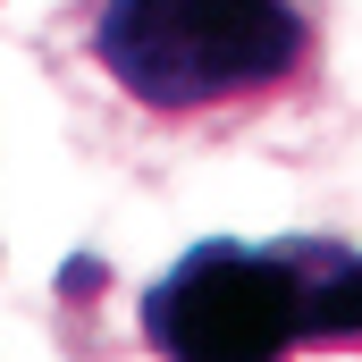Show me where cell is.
<instances>
[{
	"mask_svg": "<svg viewBox=\"0 0 362 362\" xmlns=\"http://www.w3.org/2000/svg\"><path fill=\"white\" fill-rule=\"evenodd\" d=\"M85 51L152 118L286 93L320 51V0H93Z\"/></svg>",
	"mask_w": 362,
	"mask_h": 362,
	"instance_id": "1",
	"label": "cell"
},
{
	"mask_svg": "<svg viewBox=\"0 0 362 362\" xmlns=\"http://www.w3.org/2000/svg\"><path fill=\"white\" fill-rule=\"evenodd\" d=\"M144 346L160 362H295L312 354V236L236 245L202 236L144 295Z\"/></svg>",
	"mask_w": 362,
	"mask_h": 362,
	"instance_id": "2",
	"label": "cell"
},
{
	"mask_svg": "<svg viewBox=\"0 0 362 362\" xmlns=\"http://www.w3.org/2000/svg\"><path fill=\"white\" fill-rule=\"evenodd\" d=\"M312 354H362V253L312 236Z\"/></svg>",
	"mask_w": 362,
	"mask_h": 362,
	"instance_id": "3",
	"label": "cell"
}]
</instances>
